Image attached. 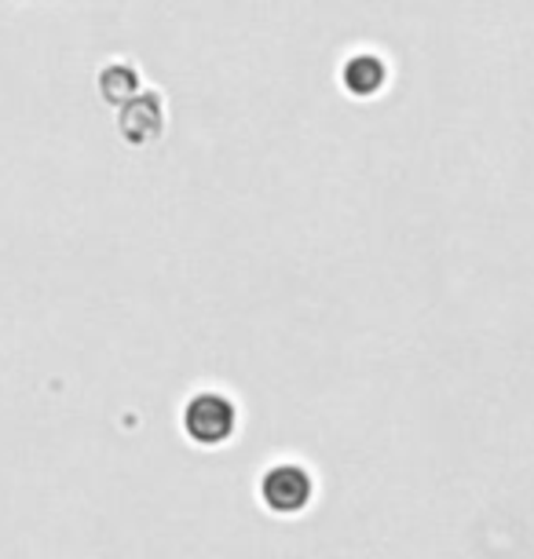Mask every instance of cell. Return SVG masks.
I'll use <instances>...</instances> for the list:
<instances>
[{
	"label": "cell",
	"mask_w": 534,
	"mask_h": 559,
	"mask_svg": "<svg viewBox=\"0 0 534 559\" xmlns=\"http://www.w3.org/2000/svg\"><path fill=\"white\" fill-rule=\"evenodd\" d=\"M183 425H187V431H191V439L213 447V442H224L227 436H232L235 406L227 403V399H219V395H198L194 403L187 406Z\"/></svg>",
	"instance_id": "cell-1"
},
{
	"label": "cell",
	"mask_w": 534,
	"mask_h": 559,
	"mask_svg": "<svg viewBox=\"0 0 534 559\" xmlns=\"http://www.w3.org/2000/svg\"><path fill=\"white\" fill-rule=\"evenodd\" d=\"M308 498H311L308 472L293 468V464H282V468H271L264 476V501L275 512H297L308 504Z\"/></svg>",
	"instance_id": "cell-2"
},
{
	"label": "cell",
	"mask_w": 534,
	"mask_h": 559,
	"mask_svg": "<svg viewBox=\"0 0 534 559\" xmlns=\"http://www.w3.org/2000/svg\"><path fill=\"white\" fill-rule=\"evenodd\" d=\"M344 84H348V92H355V96H370V92L384 84V67L373 56H355L344 67Z\"/></svg>",
	"instance_id": "cell-3"
}]
</instances>
